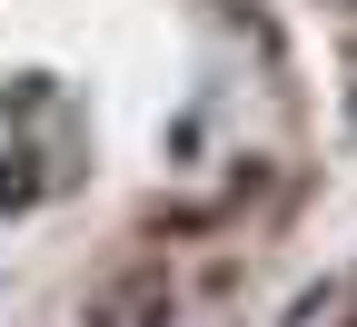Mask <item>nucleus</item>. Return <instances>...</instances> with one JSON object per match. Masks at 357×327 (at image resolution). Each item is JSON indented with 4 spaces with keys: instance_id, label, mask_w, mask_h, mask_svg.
Segmentation results:
<instances>
[{
    "instance_id": "obj_1",
    "label": "nucleus",
    "mask_w": 357,
    "mask_h": 327,
    "mask_svg": "<svg viewBox=\"0 0 357 327\" xmlns=\"http://www.w3.org/2000/svg\"><path fill=\"white\" fill-rule=\"evenodd\" d=\"M89 327H169V277L139 268V277H119V288L89 307Z\"/></svg>"
}]
</instances>
